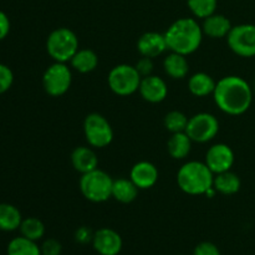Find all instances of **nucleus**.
<instances>
[{"label": "nucleus", "mask_w": 255, "mask_h": 255, "mask_svg": "<svg viewBox=\"0 0 255 255\" xmlns=\"http://www.w3.org/2000/svg\"><path fill=\"white\" fill-rule=\"evenodd\" d=\"M214 102L221 111L231 116L246 114L253 101V91L248 82L239 76H226L216 84Z\"/></svg>", "instance_id": "1"}, {"label": "nucleus", "mask_w": 255, "mask_h": 255, "mask_svg": "<svg viewBox=\"0 0 255 255\" xmlns=\"http://www.w3.org/2000/svg\"><path fill=\"white\" fill-rule=\"evenodd\" d=\"M203 35L202 26L193 17H182L176 20L164 32L168 50L184 56L193 54L199 49Z\"/></svg>", "instance_id": "2"}, {"label": "nucleus", "mask_w": 255, "mask_h": 255, "mask_svg": "<svg viewBox=\"0 0 255 255\" xmlns=\"http://www.w3.org/2000/svg\"><path fill=\"white\" fill-rule=\"evenodd\" d=\"M214 173L206 162L191 161L184 163L177 173L178 187L187 194L201 196L213 187Z\"/></svg>", "instance_id": "3"}, {"label": "nucleus", "mask_w": 255, "mask_h": 255, "mask_svg": "<svg viewBox=\"0 0 255 255\" xmlns=\"http://www.w3.org/2000/svg\"><path fill=\"white\" fill-rule=\"evenodd\" d=\"M114 179L102 169H94L84 173L80 178V191L87 201L102 203L112 197Z\"/></svg>", "instance_id": "4"}, {"label": "nucleus", "mask_w": 255, "mask_h": 255, "mask_svg": "<svg viewBox=\"0 0 255 255\" xmlns=\"http://www.w3.org/2000/svg\"><path fill=\"white\" fill-rule=\"evenodd\" d=\"M46 50L54 61L66 64L79 50V39L69 27H57L47 37Z\"/></svg>", "instance_id": "5"}, {"label": "nucleus", "mask_w": 255, "mask_h": 255, "mask_svg": "<svg viewBox=\"0 0 255 255\" xmlns=\"http://www.w3.org/2000/svg\"><path fill=\"white\" fill-rule=\"evenodd\" d=\"M142 76L132 65L121 64L110 71L107 82L114 94L119 96H129L138 91Z\"/></svg>", "instance_id": "6"}, {"label": "nucleus", "mask_w": 255, "mask_h": 255, "mask_svg": "<svg viewBox=\"0 0 255 255\" xmlns=\"http://www.w3.org/2000/svg\"><path fill=\"white\" fill-rule=\"evenodd\" d=\"M84 133L90 146L95 148H104L111 144L114 139V129L102 115L90 114L84 121Z\"/></svg>", "instance_id": "7"}, {"label": "nucleus", "mask_w": 255, "mask_h": 255, "mask_svg": "<svg viewBox=\"0 0 255 255\" xmlns=\"http://www.w3.org/2000/svg\"><path fill=\"white\" fill-rule=\"evenodd\" d=\"M72 82L71 70L65 62L50 65L42 75V86L46 94L52 97H60L69 91Z\"/></svg>", "instance_id": "8"}, {"label": "nucleus", "mask_w": 255, "mask_h": 255, "mask_svg": "<svg viewBox=\"0 0 255 255\" xmlns=\"http://www.w3.org/2000/svg\"><path fill=\"white\" fill-rule=\"evenodd\" d=\"M219 122L216 116L208 112H201L188 120L186 133L193 142L206 143L218 134Z\"/></svg>", "instance_id": "9"}, {"label": "nucleus", "mask_w": 255, "mask_h": 255, "mask_svg": "<svg viewBox=\"0 0 255 255\" xmlns=\"http://www.w3.org/2000/svg\"><path fill=\"white\" fill-rule=\"evenodd\" d=\"M229 47L242 57L255 56V25L241 24L232 27L227 36Z\"/></svg>", "instance_id": "10"}, {"label": "nucleus", "mask_w": 255, "mask_h": 255, "mask_svg": "<svg viewBox=\"0 0 255 255\" xmlns=\"http://www.w3.org/2000/svg\"><path fill=\"white\" fill-rule=\"evenodd\" d=\"M206 164L214 174L231 171L234 164V152L228 144H213L207 151Z\"/></svg>", "instance_id": "11"}, {"label": "nucleus", "mask_w": 255, "mask_h": 255, "mask_svg": "<svg viewBox=\"0 0 255 255\" xmlns=\"http://www.w3.org/2000/svg\"><path fill=\"white\" fill-rule=\"evenodd\" d=\"M92 247L100 255H119L124 247V242L116 231L101 228L94 233Z\"/></svg>", "instance_id": "12"}, {"label": "nucleus", "mask_w": 255, "mask_h": 255, "mask_svg": "<svg viewBox=\"0 0 255 255\" xmlns=\"http://www.w3.org/2000/svg\"><path fill=\"white\" fill-rule=\"evenodd\" d=\"M138 91L144 101L151 102V104H159L167 97L168 87L163 79L156 75H149V76L142 77Z\"/></svg>", "instance_id": "13"}, {"label": "nucleus", "mask_w": 255, "mask_h": 255, "mask_svg": "<svg viewBox=\"0 0 255 255\" xmlns=\"http://www.w3.org/2000/svg\"><path fill=\"white\" fill-rule=\"evenodd\" d=\"M129 179L138 189H149L158 181V169L148 161L137 162L131 169Z\"/></svg>", "instance_id": "14"}, {"label": "nucleus", "mask_w": 255, "mask_h": 255, "mask_svg": "<svg viewBox=\"0 0 255 255\" xmlns=\"http://www.w3.org/2000/svg\"><path fill=\"white\" fill-rule=\"evenodd\" d=\"M167 49L168 46H167L166 36L164 34H159V32H144L137 41V50L139 54L142 56L151 57V59L162 55Z\"/></svg>", "instance_id": "15"}, {"label": "nucleus", "mask_w": 255, "mask_h": 255, "mask_svg": "<svg viewBox=\"0 0 255 255\" xmlns=\"http://www.w3.org/2000/svg\"><path fill=\"white\" fill-rule=\"evenodd\" d=\"M72 167L81 174L99 168V158L92 148L85 146L76 147L71 153Z\"/></svg>", "instance_id": "16"}, {"label": "nucleus", "mask_w": 255, "mask_h": 255, "mask_svg": "<svg viewBox=\"0 0 255 255\" xmlns=\"http://www.w3.org/2000/svg\"><path fill=\"white\" fill-rule=\"evenodd\" d=\"M231 20L222 14H212L211 16L203 19L202 30L203 34L212 39H221V37L228 36L229 31L232 30Z\"/></svg>", "instance_id": "17"}, {"label": "nucleus", "mask_w": 255, "mask_h": 255, "mask_svg": "<svg viewBox=\"0 0 255 255\" xmlns=\"http://www.w3.org/2000/svg\"><path fill=\"white\" fill-rule=\"evenodd\" d=\"M163 69L164 72L172 79L182 80L188 75L189 64L184 55L171 51V54L164 57Z\"/></svg>", "instance_id": "18"}, {"label": "nucleus", "mask_w": 255, "mask_h": 255, "mask_svg": "<svg viewBox=\"0 0 255 255\" xmlns=\"http://www.w3.org/2000/svg\"><path fill=\"white\" fill-rule=\"evenodd\" d=\"M216 84L213 77L206 72H197L192 75L188 80V89L192 95L197 97H206L213 95Z\"/></svg>", "instance_id": "19"}, {"label": "nucleus", "mask_w": 255, "mask_h": 255, "mask_svg": "<svg viewBox=\"0 0 255 255\" xmlns=\"http://www.w3.org/2000/svg\"><path fill=\"white\" fill-rule=\"evenodd\" d=\"M241 186V178L232 171L222 172V173L214 176L213 187L217 192L224 194V196H233V194L238 193Z\"/></svg>", "instance_id": "20"}, {"label": "nucleus", "mask_w": 255, "mask_h": 255, "mask_svg": "<svg viewBox=\"0 0 255 255\" xmlns=\"http://www.w3.org/2000/svg\"><path fill=\"white\" fill-rule=\"evenodd\" d=\"M192 139L189 138L186 132H178V133H172L167 142V149L174 159H183L189 154L192 149Z\"/></svg>", "instance_id": "21"}, {"label": "nucleus", "mask_w": 255, "mask_h": 255, "mask_svg": "<svg viewBox=\"0 0 255 255\" xmlns=\"http://www.w3.org/2000/svg\"><path fill=\"white\" fill-rule=\"evenodd\" d=\"M139 189L131 179L119 178L114 179L112 186V197L120 203L128 204L137 198Z\"/></svg>", "instance_id": "22"}, {"label": "nucleus", "mask_w": 255, "mask_h": 255, "mask_svg": "<svg viewBox=\"0 0 255 255\" xmlns=\"http://www.w3.org/2000/svg\"><path fill=\"white\" fill-rule=\"evenodd\" d=\"M70 64L76 71L81 74L92 72L99 65V57L96 52L90 49H79L76 54L70 60Z\"/></svg>", "instance_id": "23"}, {"label": "nucleus", "mask_w": 255, "mask_h": 255, "mask_svg": "<svg viewBox=\"0 0 255 255\" xmlns=\"http://www.w3.org/2000/svg\"><path fill=\"white\" fill-rule=\"evenodd\" d=\"M21 222V213L16 207L9 203H0V231H16L20 228Z\"/></svg>", "instance_id": "24"}, {"label": "nucleus", "mask_w": 255, "mask_h": 255, "mask_svg": "<svg viewBox=\"0 0 255 255\" xmlns=\"http://www.w3.org/2000/svg\"><path fill=\"white\" fill-rule=\"evenodd\" d=\"M7 255H42L36 242L20 236L11 239L6 248Z\"/></svg>", "instance_id": "25"}, {"label": "nucleus", "mask_w": 255, "mask_h": 255, "mask_svg": "<svg viewBox=\"0 0 255 255\" xmlns=\"http://www.w3.org/2000/svg\"><path fill=\"white\" fill-rule=\"evenodd\" d=\"M19 231L21 233V236L25 237V238L37 242L44 237L45 226L40 219L34 218V217H29V218L22 219Z\"/></svg>", "instance_id": "26"}, {"label": "nucleus", "mask_w": 255, "mask_h": 255, "mask_svg": "<svg viewBox=\"0 0 255 255\" xmlns=\"http://www.w3.org/2000/svg\"><path fill=\"white\" fill-rule=\"evenodd\" d=\"M192 14L199 19H206L216 12L218 0H187Z\"/></svg>", "instance_id": "27"}, {"label": "nucleus", "mask_w": 255, "mask_h": 255, "mask_svg": "<svg viewBox=\"0 0 255 255\" xmlns=\"http://www.w3.org/2000/svg\"><path fill=\"white\" fill-rule=\"evenodd\" d=\"M188 117L181 111H171L164 116V127L171 133L186 132L188 125Z\"/></svg>", "instance_id": "28"}, {"label": "nucleus", "mask_w": 255, "mask_h": 255, "mask_svg": "<svg viewBox=\"0 0 255 255\" xmlns=\"http://www.w3.org/2000/svg\"><path fill=\"white\" fill-rule=\"evenodd\" d=\"M14 82V74L11 69L4 64H0V95L6 92Z\"/></svg>", "instance_id": "29"}, {"label": "nucleus", "mask_w": 255, "mask_h": 255, "mask_svg": "<svg viewBox=\"0 0 255 255\" xmlns=\"http://www.w3.org/2000/svg\"><path fill=\"white\" fill-rule=\"evenodd\" d=\"M42 255H61L62 246L59 241L54 238L46 239L44 243L40 246Z\"/></svg>", "instance_id": "30"}, {"label": "nucleus", "mask_w": 255, "mask_h": 255, "mask_svg": "<svg viewBox=\"0 0 255 255\" xmlns=\"http://www.w3.org/2000/svg\"><path fill=\"white\" fill-rule=\"evenodd\" d=\"M193 255H222L218 247L212 242H202L194 248Z\"/></svg>", "instance_id": "31"}, {"label": "nucleus", "mask_w": 255, "mask_h": 255, "mask_svg": "<svg viewBox=\"0 0 255 255\" xmlns=\"http://www.w3.org/2000/svg\"><path fill=\"white\" fill-rule=\"evenodd\" d=\"M94 233L95 232H92L89 227L82 226V227H80V228H77L76 232H75V236H74L75 241H76V243L82 244V246L92 243V239H94Z\"/></svg>", "instance_id": "32"}, {"label": "nucleus", "mask_w": 255, "mask_h": 255, "mask_svg": "<svg viewBox=\"0 0 255 255\" xmlns=\"http://www.w3.org/2000/svg\"><path fill=\"white\" fill-rule=\"evenodd\" d=\"M134 67H136L137 71H138V74L142 77L149 76V75H152V71H153V61H152L151 57L142 56V59L137 61Z\"/></svg>", "instance_id": "33"}, {"label": "nucleus", "mask_w": 255, "mask_h": 255, "mask_svg": "<svg viewBox=\"0 0 255 255\" xmlns=\"http://www.w3.org/2000/svg\"><path fill=\"white\" fill-rule=\"evenodd\" d=\"M10 31V20L4 11L0 10V40H4Z\"/></svg>", "instance_id": "34"}]
</instances>
